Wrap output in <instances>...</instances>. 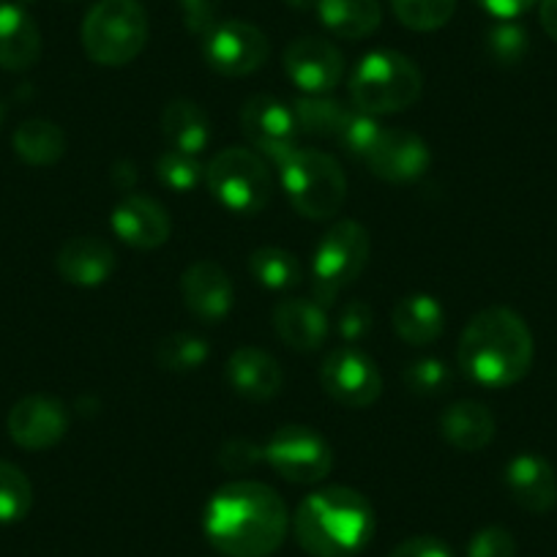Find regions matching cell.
<instances>
[{
	"label": "cell",
	"instance_id": "d6986e66",
	"mask_svg": "<svg viewBox=\"0 0 557 557\" xmlns=\"http://www.w3.org/2000/svg\"><path fill=\"white\" fill-rule=\"evenodd\" d=\"M55 265L69 285L96 287L104 285L115 271V251L94 235H74L61 246Z\"/></svg>",
	"mask_w": 557,
	"mask_h": 557
},
{
	"label": "cell",
	"instance_id": "b9f144b4",
	"mask_svg": "<svg viewBox=\"0 0 557 557\" xmlns=\"http://www.w3.org/2000/svg\"><path fill=\"white\" fill-rule=\"evenodd\" d=\"M535 3H539V0H479V7L497 20L522 17V14L530 12Z\"/></svg>",
	"mask_w": 557,
	"mask_h": 557
},
{
	"label": "cell",
	"instance_id": "8fae6325",
	"mask_svg": "<svg viewBox=\"0 0 557 557\" xmlns=\"http://www.w3.org/2000/svg\"><path fill=\"white\" fill-rule=\"evenodd\" d=\"M325 394L345 407H369L383 394V374L377 363L358 347H336L320 369Z\"/></svg>",
	"mask_w": 557,
	"mask_h": 557
},
{
	"label": "cell",
	"instance_id": "52a82bcc",
	"mask_svg": "<svg viewBox=\"0 0 557 557\" xmlns=\"http://www.w3.org/2000/svg\"><path fill=\"white\" fill-rule=\"evenodd\" d=\"M369 260V233L352 219L336 222L314 251V268H312V287L314 301L320 307H329L339 298L342 290L361 276Z\"/></svg>",
	"mask_w": 557,
	"mask_h": 557
},
{
	"label": "cell",
	"instance_id": "f6af8a7d",
	"mask_svg": "<svg viewBox=\"0 0 557 557\" xmlns=\"http://www.w3.org/2000/svg\"><path fill=\"white\" fill-rule=\"evenodd\" d=\"M3 115H7V112H3V104H0V123H3Z\"/></svg>",
	"mask_w": 557,
	"mask_h": 557
},
{
	"label": "cell",
	"instance_id": "7402d4cb",
	"mask_svg": "<svg viewBox=\"0 0 557 557\" xmlns=\"http://www.w3.org/2000/svg\"><path fill=\"white\" fill-rule=\"evenodd\" d=\"M273 325H276L278 339L287 347L301 352L318 350L329 336V318L318 301H304V298H287L273 309Z\"/></svg>",
	"mask_w": 557,
	"mask_h": 557
},
{
	"label": "cell",
	"instance_id": "30bf717a",
	"mask_svg": "<svg viewBox=\"0 0 557 557\" xmlns=\"http://www.w3.org/2000/svg\"><path fill=\"white\" fill-rule=\"evenodd\" d=\"M202 55H206L208 66L222 77H249L257 69L265 66L271 45L257 25L227 20L208 30L206 41H202Z\"/></svg>",
	"mask_w": 557,
	"mask_h": 557
},
{
	"label": "cell",
	"instance_id": "4316f807",
	"mask_svg": "<svg viewBox=\"0 0 557 557\" xmlns=\"http://www.w3.org/2000/svg\"><path fill=\"white\" fill-rule=\"evenodd\" d=\"M14 151L34 168H50L66 153V134L52 121H25L14 132Z\"/></svg>",
	"mask_w": 557,
	"mask_h": 557
},
{
	"label": "cell",
	"instance_id": "ab89813d",
	"mask_svg": "<svg viewBox=\"0 0 557 557\" xmlns=\"http://www.w3.org/2000/svg\"><path fill=\"white\" fill-rule=\"evenodd\" d=\"M372 307H367L363 301H350L339 312V325H336V331H339L342 339L361 342L363 336L372 331Z\"/></svg>",
	"mask_w": 557,
	"mask_h": 557
},
{
	"label": "cell",
	"instance_id": "5bb4252c",
	"mask_svg": "<svg viewBox=\"0 0 557 557\" xmlns=\"http://www.w3.org/2000/svg\"><path fill=\"white\" fill-rule=\"evenodd\" d=\"M285 69L293 83L309 96L334 90L345 77V58L331 41L318 36H304L287 45Z\"/></svg>",
	"mask_w": 557,
	"mask_h": 557
},
{
	"label": "cell",
	"instance_id": "e0dca14e",
	"mask_svg": "<svg viewBox=\"0 0 557 557\" xmlns=\"http://www.w3.org/2000/svg\"><path fill=\"white\" fill-rule=\"evenodd\" d=\"M112 230L134 249H157L170 238L173 224L153 197L126 195L112 211Z\"/></svg>",
	"mask_w": 557,
	"mask_h": 557
},
{
	"label": "cell",
	"instance_id": "1f68e13d",
	"mask_svg": "<svg viewBox=\"0 0 557 557\" xmlns=\"http://www.w3.org/2000/svg\"><path fill=\"white\" fill-rule=\"evenodd\" d=\"M206 361L208 345L195 334H170L157 347V363L168 372H195Z\"/></svg>",
	"mask_w": 557,
	"mask_h": 557
},
{
	"label": "cell",
	"instance_id": "60d3db41",
	"mask_svg": "<svg viewBox=\"0 0 557 557\" xmlns=\"http://www.w3.org/2000/svg\"><path fill=\"white\" fill-rule=\"evenodd\" d=\"M388 557H454V555L441 539H432V535H416V539L401 541Z\"/></svg>",
	"mask_w": 557,
	"mask_h": 557
},
{
	"label": "cell",
	"instance_id": "4dcf8cb0",
	"mask_svg": "<svg viewBox=\"0 0 557 557\" xmlns=\"http://www.w3.org/2000/svg\"><path fill=\"white\" fill-rule=\"evenodd\" d=\"M396 20L410 30H437L454 17L457 0H391Z\"/></svg>",
	"mask_w": 557,
	"mask_h": 557
},
{
	"label": "cell",
	"instance_id": "44dd1931",
	"mask_svg": "<svg viewBox=\"0 0 557 557\" xmlns=\"http://www.w3.org/2000/svg\"><path fill=\"white\" fill-rule=\"evenodd\" d=\"M227 380L235 394L251 401H265L282 391V369L276 358L257 347H238L227 361Z\"/></svg>",
	"mask_w": 557,
	"mask_h": 557
},
{
	"label": "cell",
	"instance_id": "ba28073f",
	"mask_svg": "<svg viewBox=\"0 0 557 557\" xmlns=\"http://www.w3.org/2000/svg\"><path fill=\"white\" fill-rule=\"evenodd\" d=\"M211 195L227 211L255 216L271 202L273 181L265 162L246 148H224L206 170Z\"/></svg>",
	"mask_w": 557,
	"mask_h": 557
},
{
	"label": "cell",
	"instance_id": "d590c367",
	"mask_svg": "<svg viewBox=\"0 0 557 557\" xmlns=\"http://www.w3.org/2000/svg\"><path fill=\"white\" fill-rule=\"evenodd\" d=\"M448 380H451V372L437 358H421L405 369V385L418 396L441 394V391H446Z\"/></svg>",
	"mask_w": 557,
	"mask_h": 557
},
{
	"label": "cell",
	"instance_id": "6da1fadb",
	"mask_svg": "<svg viewBox=\"0 0 557 557\" xmlns=\"http://www.w3.org/2000/svg\"><path fill=\"white\" fill-rule=\"evenodd\" d=\"M206 535L227 557H271L287 535V508L260 481H233L208 500Z\"/></svg>",
	"mask_w": 557,
	"mask_h": 557
},
{
	"label": "cell",
	"instance_id": "4fadbf2b",
	"mask_svg": "<svg viewBox=\"0 0 557 557\" xmlns=\"http://www.w3.org/2000/svg\"><path fill=\"white\" fill-rule=\"evenodd\" d=\"M9 437L28 451H47L58 446L69 430V412L63 401L34 394L20 399L7 418Z\"/></svg>",
	"mask_w": 557,
	"mask_h": 557
},
{
	"label": "cell",
	"instance_id": "83f0119b",
	"mask_svg": "<svg viewBox=\"0 0 557 557\" xmlns=\"http://www.w3.org/2000/svg\"><path fill=\"white\" fill-rule=\"evenodd\" d=\"M347 107L342 101L329 99L325 94L320 96H301L293 104V115H296L298 134H312V137H334L339 134L342 123L347 117Z\"/></svg>",
	"mask_w": 557,
	"mask_h": 557
},
{
	"label": "cell",
	"instance_id": "2e32d148",
	"mask_svg": "<svg viewBox=\"0 0 557 557\" xmlns=\"http://www.w3.org/2000/svg\"><path fill=\"white\" fill-rule=\"evenodd\" d=\"M181 296L191 314L206 323H219L233 309V282L222 265L200 260L189 265L181 276Z\"/></svg>",
	"mask_w": 557,
	"mask_h": 557
},
{
	"label": "cell",
	"instance_id": "603a6c76",
	"mask_svg": "<svg viewBox=\"0 0 557 557\" xmlns=\"http://www.w3.org/2000/svg\"><path fill=\"white\" fill-rule=\"evenodd\" d=\"M441 432L448 446L473 454L490 446L497 432V424L490 407L481 405V401L465 399L446 407V412L441 416Z\"/></svg>",
	"mask_w": 557,
	"mask_h": 557
},
{
	"label": "cell",
	"instance_id": "277c9868",
	"mask_svg": "<svg viewBox=\"0 0 557 557\" xmlns=\"http://www.w3.org/2000/svg\"><path fill=\"white\" fill-rule=\"evenodd\" d=\"M424 79L416 63L394 50H374L361 58L350 77V99L367 115H394L416 104Z\"/></svg>",
	"mask_w": 557,
	"mask_h": 557
},
{
	"label": "cell",
	"instance_id": "484cf974",
	"mask_svg": "<svg viewBox=\"0 0 557 557\" xmlns=\"http://www.w3.org/2000/svg\"><path fill=\"white\" fill-rule=\"evenodd\" d=\"M162 132L173 151L197 157L211 143V121L200 104L189 99H175L162 112Z\"/></svg>",
	"mask_w": 557,
	"mask_h": 557
},
{
	"label": "cell",
	"instance_id": "ffe728a7",
	"mask_svg": "<svg viewBox=\"0 0 557 557\" xmlns=\"http://www.w3.org/2000/svg\"><path fill=\"white\" fill-rule=\"evenodd\" d=\"M41 58V30L17 3L0 7V69L28 72Z\"/></svg>",
	"mask_w": 557,
	"mask_h": 557
},
{
	"label": "cell",
	"instance_id": "ac0fdd59",
	"mask_svg": "<svg viewBox=\"0 0 557 557\" xmlns=\"http://www.w3.org/2000/svg\"><path fill=\"white\" fill-rule=\"evenodd\" d=\"M506 486L524 511L546 513L557 506L555 468L539 454H519L506 468Z\"/></svg>",
	"mask_w": 557,
	"mask_h": 557
},
{
	"label": "cell",
	"instance_id": "74e56055",
	"mask_svg": "<svg viewBox=\"0 0 557 557\" xmlns=\"http://www.w3.org/2000/svg\"><path fill=\"white\" fill-rule=\"evenodd\" d=\"M260 459H265L262 448L257 443L246 441V437H235L227 441L219 451V465H222L227 473H249L255 465H260Z\"/></svg>",
	"mask_w": 557,
	"mask_h": 557
},
{
	"label": "cell",
	"instance_id": "5b68a950",
	"mask_svg": "<svg viewBox=\"0 0 557 557\" xmlns=\"http://www.w3.org/2000/svg\"><path fill=\"white\" fill-rule=\"evenodd\" d=\"M278 178L293 208L314 222L336 216L347 200L345 170L323 151L296 148L278 162Z\"/></svg>",
	"mask_w": 557,
	"mask_h": 557
},
{
	"label": "cell",
	"instance_id": "e575fe53",
	"mask_svg": "<svg viewBox=\"0 0 557 557\" xmlns=\"http://www.w3.org/2000/svg\"><path fill=\"white\" fill-rule=\"evenodd\" d=\"M157 173L159 178H162V184L170 186V189L191 191L202 181L206 170H202V164L197 162V157H191V153L168 151L159 157Z\"/></svg>",
	"mask_w": 557,
	"mask_h": 557
},
{
	"label": "cell",
	"instance_id": "d4e9b609",
	"mask_svg": "<svg viewBox=\"0 0 557 557\" xmlns=\"http://www.w3.org/2000/svg\"><path fill=\"white\" fill-rule=\"evenodd\" d=\"M318 17L334 36L358 41L372 36L383 23L377 0H318Z\"/></svg>",
	"mask_w": 557,
	"mask_h": 557
},
{
	"label": "cell",
	"instance_id": "f1b7e54d",
	"mask_svg": "<svg viewBox=\"0 0 557 557\" xmlns=\"http://www.w3.org/2000/svg\"><path fill=\"white\" fill-rule=\"evenodd\" d=\"M249 271L268 290H290V287H296L301 282L304 273L296 255H290L285 249H276V246L257 249L249 260Z\"/></svg>",
	"mask_w": 557,
	"mask_h": 557
},
{
	"label": "cell",
	"instance_id": "d6a6232c",
	"mask_svg": "<svg viewBox=\"0 0 557 557\" xmlns=\"http://www.w3.org/2000/svg\"><path fill=\"white\" fill-rule=\"evenodd\" d=\"M380 134H383V126L377 123V117L367 115V112L361 110H350L347 112L345 123H342L339 134H336V143H339L350 157L367 162L372 148L377 146Z\"/></svg>",
	"mask_w": 557,
	"mask_h": 557
},
{
	"label": "cell",
	"instance_id": "ee69618b",
	"mask_svg": "<svg viewBox=\"0 0 557 557\" xmlns=\"http://www.w3.org/2000/svg\"><path fill=\"white\" fill-rule=\"evenodd\" d=\"M293 12H309L312 7H318V0H285Z\"/></svg>",
	"mask_w": 557,
	"mask_h": 557
},
{
	"label": "cell",
	"instance_id": "9a60e30c",
	"mask_svg": "<svg viewBox=\"0 0 557 557\" xmlns=\"http://www.w3.org/2000/svg\"><path fill=\"white\" fill-rule=\"evenodd\" d=\"M369 170L391 184H410L430 170V146L407 128H383L367 159Z\"/></svg>",
	"mask_w": 557,
	"mask_h": 557
},
{
	"label": "cell",
	"instance_id": "8992f818",
	"mask_svg": "<svg viewBox=\"0 0 557 557\" xmlns=\"http://www.w3.org/2000/svg\"><path fill=\"white\" fill-rule=\"evenodd\" d=\"M148 45V14L139 0H99L85 14L83 47L99 66H126Z\"/></svg>",
	"mask_w": 557,
	"mask_h": 557
},
{
	"label": "cell",
	"instance_id": "7a4b0ae2",
	"mask_svg": "<svg viewBox=\"0 0 557 557\" xmlns=\"http://www.w3.org/2000/svg\"><path fill=\"white\" fill-rule=\"evenodd\" d=\"M533 334L508 307H490L462 331L457 361L481 388H511L533 367Z\"/></svg>",
	"mask_w": 557,
	"mask_h": 557
},
{
	"label": "cell",
	"instance_id": "3957f363",
	"mask_svg": "<svg viewBox=\"0 0 557 557\" xmlns=\"http://www.w3.org/2000/svg\"><path fill=\"white\" fill-rule=\"evenodd\" d=\"M293 533L312 557H356L374 533V511L361 492L325 486L301 500Z\"/></svg>",
	"mask_w": 557,
	"mask_h": 557
},
{
	"label": "cell",
	"instance_id": "7c38bea8",
	"mask_svg": "<svg viewBox=\"0 0 557 557\" xmlns=\"http://www.w3.org/2000/svg\"><path fill=\"white\" fill-rule=\"evenodd\" d=\"M240 126L251 146L276 164L296 151L298 126L293 107L273 96H251L240 110Z\"/></svg>",
	"mask_w": 557,
	"mask_h": 557
},
{
	"label": "cell",
	"instance_id": "9c48e42d",
	"mask_svg": "<svg viewBox=\"0 0 557 557\" xmlns=\"http://www.w3.org/2000/svg\"><path fill=\"white\" fill-rule=\"evenodd\" d=\"M262 454L265 462L290 484H318L334 468L329 441L309 426H282Z\"/></svg>",
	"mask_w": 557,
	"mask_h": 557
},
{
	"label": "cell",
	"instance_id": "836d02e7",
	"mask_svg": "<svg viewBox=\"0 0 557 557\" xmlns=\"http://www.w3.org/2000/svg\"><path fill=\"white\" fill-rule=\"evenodd\" d=\"M528 30L522 25L511 23V20H500L497 25H492L490 34H486V50L490 58L500 66H517L528 55Z\"/></svg>",
	"mask_w": 557,
	"mask_h": 557
},
{
	"label": "cell",
	"instance_id": "8d00e7d4",
	"mask_svg": "<svg viewBox=\"0 0 557 557\" xmlns=\"http://www.w3.org/2000/svg\"><path fill=\"white\" fill-rule=\"evenodd\" d=\"M468 557H517V541L506 528L492 524L470 539Z\"/></svg>",
	"mask_w": 557,
	"mask_h": 557
},
{
	"label": "cell",
	"instance_id": "cb8c5ba5",
	"mask_svg": "<svg viewBox=\"0 0 557 557\" xmlns=\"http://www.w3.org/2000/svg\"><path fill=\"white\" fill-rule=\"evenodd\" d=\"M391 318H394V331L399 334V339L412 347L432 345L446 325V312L437 298L424 296V293L399 298Z\"/></svg>",
	"mask_w": 557,
	"mask_h": 557
},
{
	"label": "cell",
	"instance_id": "7bdbcfd3",
	"mask_svg": "<svg viewBox=\"0 0 557 557\" xmlns=\"http://www.w3.org/2000/svg\"><path fill=\"white\" fill-rule=\"evenodd\" d=\"M539 20L541 28L546 30V36L557 41V0H541Z\"/></svg>",
	"mask_w": 557,
	"mask_h": 557
},
{
	"label": "cell",
	"instance_id": "f546056e",
	"mask_svg": "<svg viewBox=\"0 0 557 557\" xmlns=\"http://www.w3.org/2000/svg\"><path fill=\"white\" fill-rule=\"evenodd\" d=\"M34 506V486L28 475L12 462L0 459V524H12L28 517Z\"/></svg>",
	"mask_w": 557,
	"mask_h": 557
},
{
	"label": "cell",
	"instance_id": "f35d334b",
	"mask_svg": "<svg viewBox=\"0 0 557 557\" xmlns=\"http://www.w3.org/2000/svg\"><path fill=\"white\" fill-rule=\"evenodd\" d=\"M181 17L189 34L206 36L219 25V12H222V0H178Z\"/></svg>",
	"mask_w": 557,
	"mask_h": 557
}]
</instances>
